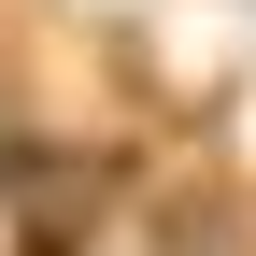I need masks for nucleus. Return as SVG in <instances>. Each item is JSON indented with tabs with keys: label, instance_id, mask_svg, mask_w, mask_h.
Returning <instances> with one entry per match:
<instances>
[{
	"label": "nucleus",
	"instance_id": "obj_1",
	"mask_svg": "<svg viewBox=\"0 0 256 256\" xmlns=\"http://www.w3.org/2000/svg\"><path fill=\"white\" fill-rule=\"evenodd\" d=\"M0 256H100V228H14Z\"/></svg>",
	"mask_w": 256,
	"mask_h": 256
}]
</instances>
